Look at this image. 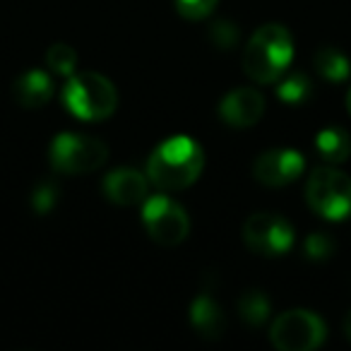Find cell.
Segmentation results:
<instances>
[{"instance_id":"obj_1","label":"cell","mask_w":351,"mask_h":351,"mask_svg":"<svg viewBox=\"0 0 351 351\" xmlns=\"http://www.w3.org/2000/svg\"><path fill=\"white\" fill-rule=\"evenodd\" d=\"M205 154L195 140L176 135L164 140L147 161V178L161 191H183L200 178Z\"/></svg>"},{"instance_id":"obj_2","label":"cell","mask_w":351,"mask_h":351,"mask_svg":"<svg viewBox=\"0 0 351 351\" xmlns=\"http://www.w3.org/2000/svg\"><path fill=\"white\" fill-rule=\"evenodd\" d=\"M293 60V36L284 25H263L243 51V70L260 84H272Z\"/></svg>"},{"instance_id":"obj_3","label":"cell","mask_w":351,"mask_h":351,"mask_svg":"<svg viewBox=\"0 0 351 351\" xmlns=\"http://www.w3.org/2000/svg\"><path fill=\"white\" fill-rule=\"evenodd\" d=\"M63 101L68 111L82 121H106L118 108V92L104 75L80 73L68 77L63 87Z\"/></svg>"},{"instance_id":"obj_4","label":"cell","mask_w":351,"mask_h":351,"mask_svg":"<svg viewBox=\"0 0 351 351\" xmlns=\"http://www.w3.org/2000/svg\"><path fill=\"white\" fill-rule=\"evenodd\" d=\"M306 200L322 219H346L351 217V176L332 166H320L313 171L306 183Z\"/></svg>"},{"instance_id":"obj_5","label":"cell","mask_w":351,"mask_h":351,"mask_svg":"<svg viewBox=\"0 0 351 351\" xmlns=\"http://www.w3.org/2000/svg\"><path fill=\"white\" fill-rule=\"evenodd\" d=\"M108 159V147L101 140L80 132H63L51 145V166L56 173L77 176L101 169Z\"/></svg>"},{"instance_id":"obj_6","label":"cell","mask_w":351,"mask_h":351,"mask_svg":"<svg viewBox=\"0 0 351 351\" xmlns=\"http://www.w3.org/2000/svg\"><path fill=\"white\" fill-rule=\"evenodd\" d=\"M325 322L313 311H287L272 322L269 339L279 351H313L325 341Z\"/></svg>"},{"instance_id":"obj_7","label":"cell","mask_w":351,"mask_h":351,"mask_svg":"<svg viewBox=\"0 0 351 351\" xmlns=\"http://www.w3.org/2000/svg\"><path fill=\"white\" fill-rule=\"evenodd\" d=\"M142 221L152 241L159 245H178L191 234V219L188 212L178 202H173L169 195H154L147 197L142 207Z\"/></svg>"},{"instance_id":"obj_8","label":"cell","mask_w":351,"mask_h":351,"mask_svg":"<svg viewBox=\"0 0 351 351\" xmlns=\"http://www.w3.org/2000/svg\"><path fill=\"white\" fill-rule=\"evenodd\" d=\"M243 241L253 253L279 258L293 245V226L279 215L258 212L243 224Z\"/></svg>"},{"instance_id":"obj_9","label":"cell","mask_w":351,"mask_h":351,"mask_svg":"<svg viewBox=\"0 0 351 351\" xmlns=\"http://www.w3.org/2000/svg\"><path fill=\"white\" fill-rule=\"evenodd\" d=\"M306 169V161L296 149H269L258 156L253 166L255 181L269 188H282L293 183Z\"/></svg>"},{"instance_id":"obj_10","label":"cell","mask_w":351,"mask_h":351,"mask_svg":"<svg viewBox=\"0 0 351 351\" xmlns=\"http://www.w3.org/2000/svg\"><path fill=\"white\" fill-rule=\"evenodd\" d=\"M265 97L253 87H241L229 92L219 104V116L231 128H250L263 118Z\"/></svg>"},{"instance_id":"obj_11","label":"cell","mask_w":351,"mask_h":351,"mask_svg":"<svg viewBox=\"0 0 351 351\" xmlns=\"http://www.w3.org/2000/svg\"><path fill=\"white\" fill-rule=\"evenodd\" d=\"M147 176L135 169H116L104 178V195L121 207H132L147 200Z\"/></svg>"},{"instance_id":"obj_12","label":"cell","mask_w":351,"mask_h":351,"mask_svg":"<svg viewBox=\"0 0 351 351\" xmlns=\"http://www.w3.org/2000/svg\"><path fill=\"white\" fill-rule=\"evenodd\" d=\"M12 94L15 101L25 108H39L51 101L53 97V82L44 70H29L22 77L15 80L12 84Z\"/></svg>"},{"instance_id":"obj_13","label":"cell","mask_w":351,"mask_h":351,"mask_svg":"<svg viewBox=\"0 0 351 351\" xmlns=\"http://www.w3.org/2000/svg\"><path fill=\"white\" fill-rule=\"evenodd\" d=\"M191 322L205 339H219L226 330V317L210 293H200L191 306Z\"/></svg>"},{"instance_id":"obj_14","label":"cell","mask_w":351,"mask_h":351,"mask_svg":"<svg viewBox=\"0 0 351 351\" xmlns=\"http://www.w3.org/2000/svg\"><path fill=\"white\" fill-rule=\"evenodd\" d=\"M317 156L327 164H341L351 154V137L341 128H325L315 137Z\"/></svg>"},{"instance_id":"obj_15","label":"cell","mask_w":351,"mask_h":351,"mask_svg":"<svg viewBox=\"0 0 351 351\" xmlns=\"http://www.w3.org/2000/svg\"><path fill=\"white\" fill-rule=\"evenodd\" d=\"M315 73L322 80H330V82H344L351 73L349 58L337 49L325 46V49H320L315 53Z\"/></svg>"},{"instance_id":"obj_16","label":"cell","mask_w":351,"mask_h":351,"mask_svg":"<svg viewBox=\"0 0 351 351\" xmlns=\"http://www.w3.org/2000/svg\"><path fill=\"white\" fill-rule=\"evenodd\" d=\"M277 97L282 99L284 104H303L308 97L313 94V87H311V80L306 77L303 73H291L287 77H279L277 80Z\"/></svg>"},{"instance_id":"obj_17","label":"cell","mask_w":351,"mask_h":351,"mask_svg":"<svg viewBox=\"0 0 351 351\" xmlns=\"http://www.w3.org/2000/svg\"><path fill=\"white\" fill-rule=\"evenodd\" d=\"M239 313L248 325L258 327L269 317V298L263 291H245L239 298Z\"/></svg>"},{"instance_id":"obj_18","label":"cell","mask_w":351,"mask_h":351,"mask_svg":"<svg viewBox=\"0 0 351 351\" xmlns=\"http://www.w3.org/2000/svg\"><path fill=\"white\" fill-rule=\"evenodd\" d=\"M46 63L56 75L70 77L75 73V65H77V51L70 44H53L46 51Z\"/></svg>"},{"instance_id":"obj_19","label":"cell","mask_w":351,"mask_h":351,"mask_svg":"<svg viewBox=\"0 0 351 351\" xmlns=\"http://www.w3.org/2000/svg\"><path fill=\"white\" fill-rule=\"evenodd\" d=\"M217 8V0H176V10L186 20H205Z\"/></svg>"},{"instance_id":"obj_20","label":"cell","mask_w":351,"mask_h":351,"mask_svg":"<svg viewBox=\"0 0 351 351\" xmlns=\"http://www.w3.org/2000/svg\"><path fill=\"white\" fill-rule=\"evenodd\" d=\"M303 250H306L308 260H327V258H332V253H335V243H332L330 236L313 234V236H308V239H306Z\"/></svg>"},{"instance_id":"obj_21","label":"cell","mask_w":351,"mask_h":351,"mask_svg":"<svg viewBox=\"0 0 351 351\" xmlns=\"http://www.w3.org/2000/svg\"><path fill=\"white\" fill-rule=\"evenodd\" d=\"M58 186L51 181L41 183L39 188L34 191V195H32V205H34L36 212H41V215H46V212H51L56 207V202H58Z\"/></svg>"},{"instance_id":"obj_22","label":"cell","mask_w":351,"mask_h":351,"mask_svg":"<svg viewBox=\"0 0 351 351\" xmlns=\"http://www.w3.org/2000/svg\"><path fill=\"white\" fill-rule=\"evenodd\" d=\"M210 36H212V41H215V46H219V49H231V46H236V41H239V29H236L231 22H217L210 29Z\"/></svg>"},{"instance_id":"obj_23","label":"cell","mask_w":351,"mask_h":351,"mask_svg":"<svg viewBox=\"0 0 351 351\" xmlns=\"http://www.w3.org/2000/svg\"><path fill=\"white\" fill-rule=\"evenodd\" d=\"M344 332H346V339L351 341V313H349V317H346V325H344Z\"/></svg>"},{"instance_id":"obj_24","label":"cell","mask_w":351,"mask_h":351,"mask_svg":"<svg viewBox=\"0 0 351 351\" xmlns=\"http://www.w3.org/2000/svg\"><path fill=\"white\" fill-rule=\"evenodd\" d=\"M346 111H349V116H351V89H349V94H346Z\"/></svg>"}]
</instances>
